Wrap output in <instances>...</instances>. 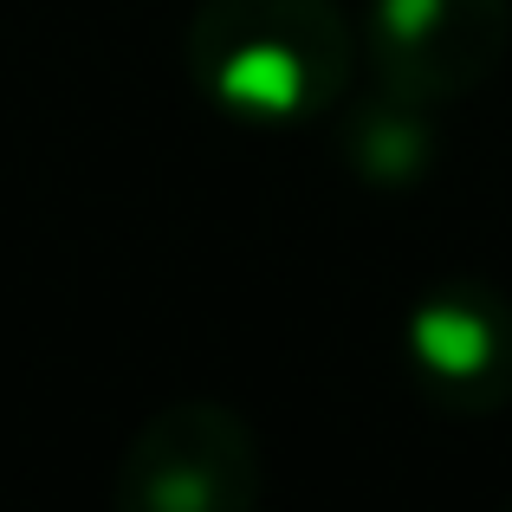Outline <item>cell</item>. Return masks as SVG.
I'll return each mask as SVG.
<instances>
[{
  "label": "cell",
  "mask_w": 512,
  "mask_h": 512,
  "mask_svg": "<svg viewBox=\"0 0 512 512\" xmlns=\"http://www.w3.org/2000/svg\"><path fill=\"white\" fill-rule=\"evenodd\" d=\"M506 39L512 0H370L363 7V52L376 85H396L435 111L500 72Z\"/></svg>",
  "instance_id": "cell-3"
},
{
  "label": "cell",
  "mask_w": 512,
  "mask_h": 512,
  "mask_svg": "<svg viewBox=\"0 0 512 512\" xmlns=\"http://www.w3.org/2000/svg\"><path fill=\"white\" fill-rule=\"evenodd\" d=\"M266 461L227 402H163L111 467V512H260Z\"/></svg>",
  "instance_id": "cell-2"
},
{
  "label": "cell",
  "mask_w": 512,
  "mask_h": 512,
  "mask_svg": "<svg viewBox=\"0 0 512 512\" xmlns=\"http://www.w3.org/2000/svg\"><path fill=\"white\" fill-rule=\"evenodd\" d=\"M182 59L234 124L292 130L344 104L357 33L338 0H201Z\"/></svg>",
  "instance_id": "cell-1"
},
{
  "label": "cell",
  "mask_w": 512,
  "mask_h": 512,
  "mask_svg": "<svg viewBox=\"0 0 512 512\" xmlns=\"http://www.w3.org/2000/svg\"><path fill=\"white\" fill-rule=\"evenodd\" d=\"M506 512H512V506H506Z\"/></svg>",
  "instance_id": "cell-6"
},
{
  "label": "cell",
  "mask_w": 512,
  "mask_h": 512,
  "mask_svg": "<svg viewBox=\"0 0 512 512\" xmlns=\"http://www.w3.org/2000/svg\"><path fill=\"white\" fill-rule=\"evenodd\" d=\"M409 370L441 415H500L512 402V299L487 279H441L409 312Z\"/></svg>",
  "instance_id": "cell-4"
},
{
  "label": "cell",
  "mask_w": 512,
  "mask_h": 512,
  "mask_svg": "<svg viewBox=\"0 0 512 512\" xmlns=\"http://www.w3.org/2000/svg\"><path fill=\"white\" fill-rule=\"evenodd\" d=\"M338 156L357 182L370 188H409L435 169V143H441V124H435V104L409 98L396 85H376L363 98H344L338 104Z\"/></svg>",
  "instance_id": "cell-5"
}]
</instances>
